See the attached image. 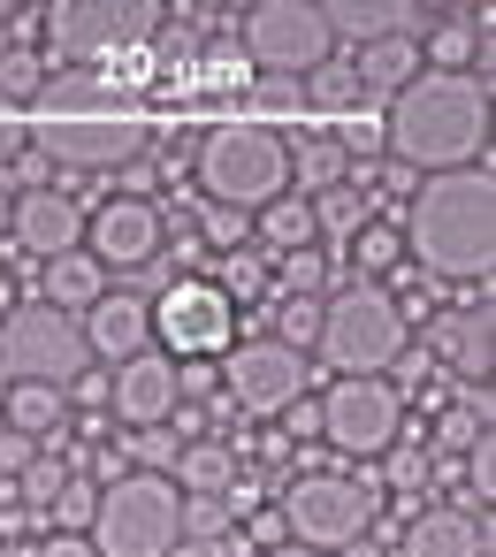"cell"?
<instances>
[{"mask_svg": "<svg viewBox=\"0 0 496 557\" xmlns=\"http://www.w3.org/2000/svg\"><path fill=\"white\" fill-rule=\"evenodd\" d=\"M108 405H115V420H131V428H161V420H176V359H169V351H138V359H123L115 382H108Z\"/></svg>", "mask_w": 496, "mask_h": 557, "instance_id": "cell-15", "label": "cell"}, {"mask_svg": "<svg viewBox=\"0 0 496 557\" xmlns=\"http://www.w3.org/2000/svg\"><path fill=\"white\" fill-rule=\"evenodd\" d=\"M260 557H321V549H298V542H275V549H260Z\"/></svg>", "mask_w": 496, "mask_h": 557, "instance_id": "cell-45", "label": "cell"}, {"mask_svg": "<svg viewBox=\"0 0 496 557\" xmlns=\"http://www.w3.org/2000/svg\"><path fill=\"white\" fill-rule=\"evenodd\" d=\"M290 428H298V435H321V405L298 397V405H290Z\"/></svg>", "mask_w": 496, "mask_h": 557, "instance_id": "cell-44", "label": "cell"}, {"mask_svg": "<svg viewBox=\"0 0 496 557\" xmlns=\"http://www.w3.org/2000/svg\"><path fill=\"white\" fill-rule=\"evenodd\" d=\"M32 458H39V443H32V435H16V428H0V473H24Z\"/></svg>", "mask_w": 496, "mask_h": 557, "instance_id": "cell-41", "label": "cell"}, {"mask_svg": "<svg viewBox=\"0 0 496 557\" xmlns=\"http://www.w3.org/2000/svg\"><path fill=\"white\" fill-rule=\"evenodd\" d=\"M85 329H77V313H54L47 298H32V306H16L9 321H0V374L9 382H39V389H62V382H77L85 374Z\"/></svg>", "mask_w": 496, "mask_h": 557, "instance_id": "cell-8", "label": "cell"}, {"mask_svg": "<svg viewBox=\"0 0 496 557\" xmlns=\"http://www.w3.org/2000/svg\"><path fill=\"white\" fill-rule=\"evenodd\" d=\"M405 237H412V252H420L427 275H443V283H488V260H496V184H488V161L427 176L420 199H412V214H405Z\"/></svg>", "mask_w": 496, "mask_h": 557, "instance_id": "cell-2", "label": "cell"}, {"mask_svg": "<svg viewBox=\"0 0 496 557\" xmlns=\"http://www.w3.org/2000/svg\"><path fill=\"white\" fill-rule=\"evenodd\" d=\"M466 481H473V496H481V504L496 496V443H488V435L466 450Z\"/></svg>", "mask_w": 496, "mask_h": 557, "instance_id": "cell-37", "label": "cell"}, {"mask_svg": "<svg viewBox=\"0 0 496 557\" xmlns=\"http://www.w3.org/2000/svg\"><path fill=\"white\" fill-rule=\"evenodd\" d=\"M214 290H222L230 306H252V298H268V268H260L252 252H222V260H214Z\"/></svg>", "mask_w": 496, "mask_h": 557, "instance_id": "cell-28", "label": "cell"}, {"mask_svg": "<svg viewBox=\"0 0 496 557\" xmlns=\"http://www.w3.org/2000/svg\"><path fill=\"white\" fill-rule=\"evenodd\" d=\"M374 511H382V496H374V481H351V473H306V481H290V496H283V527H290V542L298 549H344V542H367V527H374Z\"/></svg>", "mask_w": 496, "mask_h": 557, "instance_id": "cell-7", "label": "cell"}, {"mask_svg": "<svg viewBox=\"0 0 496 557\" xmlns=\"http://www.w3.org/2000/svg\"><path fill=\"white\" fill-rule=\"evenodd\" d=\"M62 481H70V473H62V466H54V458H32V466H24V496H32V504H39V511H47V504H54V488H62Z\"/></svg>", "mask_w": 496, "mask_h": 557, "instance_id": "cell-38", "label": "cell"}, {"mask_svg": "<svg viewBox=\"0 0 496 557\" xmlns=\"http://www.w3.org/2000/svg\"><path fill=\"white\" fill-rule=\"evenodd\" d=\"M382 146L397 153V169H427V176L481 169L488 161V77L420 70L405 92H389Z\"/></svg>", "mask_w": 496, "mask_h": 557, "instance_id": "cell-1", "label": "cell"}, {"mask_svg": "<svg viewBox=\"0 0 496 557\" xmlns=\"http://www.w3.org/2000/svg\"><path fill=\"white\" fill-rule=\"evenodd\" d=\"M32 153L62 161V169H123L146 153V115H131L115 100H54L32 131Z\"/></svg>", "mask_w": 496, "mask_h": 557, "instance_id": "cell-6", "label": "cell"}, {"mask_svg": "<svg viewBox=\"0 0 496 557\" xmlns=\"http://www.w3.org/2000/svg\"><path fill=\"white\" fill-rule=\"evenodd\" d=\"M146 313H153V336L169 344L176 367H184V359H214V351H230V336H237V306H230L207 275L169 283Z\"/></svg>", "mask_w": 496, "mask_h": 557, "instance_id": "cell-11", "label": "cell"}, {"mask_svg": "<svg viewBox=\"0 0 496 557\" xmlns=\"http://www.w3.org/2000/svg\"><path fill=\"white\" fill-rule=\"evenodd\" d=\"M245 214H230V207H199V245L207 252H245Z\"/></svg>", "mask_w": 496, "mask_h": 557, "instance_id": "cell-32", "label": "cell"}, {"mask_svg": "<svg viewBox=\"0 0 496 557\" xmlns=\"http://www.w3.org/2000/svg\"><path fill=\"white\" fill-rule=\"evenodd\" d=\"M131 450L146 458V473H161V466H176V450H184V443H176L169 428H138V443H131Z\"/></svg>", "mask_w": 496, "mask_h": 557, "instance_id": "cell-36", "label": "cell"}, {"mask_svg": "<svg viewBox=\"0 0 496 557\" xmlns=\"http://www.w3.org/2000/svg\"><path fill=\"white\" fill-rule=\"evenodd\" d=\"M344 169H351L344 138H298V153H290L298 199H321V191H336V184H344Z\"/></svg>", "mask_w": 496, "mask_h": 557, "instance_id": "cell-25", "label": "cell"}, {"mask_svg": "<svg viewBox=\"0 0 496 557\" xmlns=\"http://www.w3.org/2000/svg\"><path fill=\"white\" fill-rule=\"evenodd\" d=\"M405 412H397V389L389 382H367V374H344L321 389V443L344 450V458H382L397 443Z\"/></svg>", "mask_w": 496, "mask_h": 557, "instance_id": "cell-12", "label": "cell"}, {"mask_svg": "<svg viewBox=\"0 0 496 557\" xmlns=\"http://www.w3.org/2000/svg\"><path fill=\"white\" fill-rule=\"evenodd\" d=\"M412 443H420V435H412ZM412 443H389V473H397L405 488H412V481H420V466H427V458H420Z\"/></svg>", "mask_w": 496, "mask_h": 557, "instance_id": "cell-42", "label": "cell"}, {"mask_svg": "<svg viewBox=\"0 0 496 557\" xmlns=\"http://www.w3.org/2000/svg\"><path fill=\"white\" fill-rule=\"evenodd\" d=\"M85 237H92L85 260H100V268H146L153 245H161V214H153L146 199H108V207L85 222Z\"/></svg>", "mask_w": 496, "mask_h": 557, "instance_id": "cell-16", "label": "cell"}, {"mask_svg": "<svg viewBox=\"0 0 496 557\" xmlns=\"http://www.w3.org/2000/svg\"><path fill=\"white\" fill-rule=\"evenodd\" d=\"M328 24H321V0H260L245 9V62L275 70V77H313L328 70Z\"/></svg>", "mask_w": 496, "mask_h": 557, "instance_id": "cell-10", "label": "cell"}, {"mask_svg": "<svg viewBox=\"0 0 496 557\" xmlns=\"http://www.w3.org/2000/svg\"><path fill=\"white\" fill-rule=\"evenodd\" d=\"M39 557H92V542H85V534H47Z\"/></svg>", "mask_w": 496, "mask_h": 557, "instance_id": "cell-43", "label": "cell"}, {"mask_svg": "<svg viewBox=\"0 0 496 557\" xmlns=\"http://www.w3.org/2000/svg\"><path fill=\"white\" fill-rule=\"evenodd\" d=\"M260 237H268V252L283 260V252H313V207L306 199H275V207H260Z\"/></svg>", "mask_w": 496, "mask_h": 557, "instance_id": "cell-26", "label": "cell"}, {"mask_svg": "<svg viewBox=\"0 0 496 557\" xmlns=\"http://www.w3.org/2000/svg\"><path fill=\"white\" fill-rule=\"evenodd\" d=\"M0 412H9V428L16 435H54L62 428V412H70V397L62 389H39V382H9V389H0Z\"/></svg>", "mask_w": 496, "mask_h": 557, "instance_id": "cell-23", "label": "cell"}, {"mask_svg": "<svg viewBox=\"0 0 496 557\" xmlns=\"http://www.w3.org/2000/svg\"><path fill=\"white\" fill-rule=\"evenodd\" d=\"M169 481H176V496H222L237 481V450L230 443H184Z\"/></svg>", "mask_w": 496, "mask_h": 557, "instance_id": "cell-22", "label": "cell"}, {"mask_svg": "<svg viewBox=\"0 0 496 557\" xmlns=\"http://www.w3.org/2000/svg\"><path fill=\"white\" fill-rule=\"evenodd\" d=\"M0 230H9V191H0Z\"/></svg>", "mask_w": 496, "mask_h": 557, "instance_id": "cell-46", "label": "cell"}, {"mask_svg": "<svg viewBox=\"0 0 496 557\" xmlns=\"http://www.w3.org/2000/svg\"><path fill=\"white\" fill-rule=\"evenodd\" d=\"M39 92V54H0V108Z\"/></svg>", "mask_w": 496, "mask_h": 557, "instance_id": "cell-35", "label": "cell"}, {"mask_svg": "<svg viewBox=\"0 0 496 557\" xmlns=\"http://www.w3.org/2000/svg\"><path fill=\"white\" fill-rule=\"evenodd\" d=\"M199 191H207V207H230V214L275 207L290 191V146H283V131H268V123H222L199 146Z\"/></svg>", "mask_w": 496, "mask_h": 557, "instance_id": "cell-3", "label": "cell"}, {"mask_svg": "<svg viewBox=\"0 0 496 557\" xmlns=\"http://www.w3.org/2000/svg\"><path fill=\"white\" fill-rule=\"evenodd\" d=\"M427 351H435V359H450L466 382H488V306L427 313Z\"/></svg>", "mask_w": 496, "mask_h": 557, "instance_id": "cell-20", "label": "cell"}, {"mask_svg": "<svg viewBox=\"0 0 496 557\" xmlns=\"http://www.w3.org/2000/svg\"><path fill=\"white\" fill-rule=\"evenodd\" d=\"M92 557H169L184 542V496L169 473H123L100 488V511L85 527Z\"/></svg>", "mask_w": 496, "mask_h": 557, "instance_id": "cell-5", "label": "cell"}, {"mask_svg": "<svg viewBox=\"0 0 496 557\" xmlns=\"http://www.w3.org/2000/svg\"><path fill=\"white\" fill-rule=\"evenodd\" d=\"M184 534H199V542L230 534V504L222 496H184Z\"/></svg>", "mask_w": 496, "mask_h": 557, "instance_id": "cell-34", "label": "cell"}, {"mask_svg": "<svg viewBox=\"0 0 496 557\" xmlns=\"http://www.w3.org/2000/svg\"><path fill=\"white\" fill-rule=\"evenodd\" d=\"M32 153V131H24V115L16 108H0V169H16Z\"/></svg>", "mask_w": 496, "mask_h": 557, "instance_id": "cell-39", "label": "cell"}, {"mask_svg": "<svg viewBox=\"0 0 496 557\" xmlns=\"http://www.w3.org/2000/svg\"><path fill=\"white\" fill-rule=\"evenodd\" d=\"M351 260L367 268L359 283H374V275H389V268H397V230H382V222H367V230L351 237Z\"/></svg>", "mask_w": 496, "mask_h": 557, "instance_id": "cell-31", "label": "cell"}, {"mask_svg": "<svg viewBox=\"0 0 496 557\" xmlns=\"http://www.w3.org/2000/svg\"><path fill=\"white\" fill-rule=\"evenodd\" d=\"M321 275H328V268H321V252H283V260H275L283 298H313V290H321Z\"/></svg>", "mask_w": 496, "mask_h": 557, "instance_id": "cell-33", "label": "cell"}, {"mask_svg": "<svg viewBox=\"0 0 496 557\" xmlns=\"http://www.w3.org/2000/svg\"><path fill=\"white\" fill-rule=\"evenodd\" d=\"M313 77H321V85H313L321 108H351V100H359V77H351V70H313Z\"/></svg>", "mask_w": 496, "mask_h": 557, "instance_id": "cell-40", "label": "cell"}, {"mask_svg": "<svg viewBox=\"0 0 496 557\" xmlns=\"http://www.w3.org/2000/svg\"><path fill=\"white\" fill-rule=\"evenodd\" d=\"M359 92H405L420 77V47L412 39H382V47H359Z\"/></svg>", "mask_w": 496, "mask_h": 557, "instance_id": "cell-24", "label": "cell"}, {"mask_svg": "<svg viewBox=\"0 0 496 557\" xmlns=\"http://www.w3.org/2000/svg\"><path fill=\"white\" fill-rule=\"evenodd\" d=\"M39 298H47L54 313H85V306H100V298H108V268H100V260H85V252H62V260H47Z\"/></svg>", "mask_w": 496, "mask_h": 557, "instance_id": "cell-21", "label": "cell"}, {"mask_svg": "<svg viewBox=\"0 0 496 557\" xmlns=\"http://www.w3.org/2000/svg\"><path fill=\"white\" fill-rule=\"evenodd\" d=\"M47 24V62H115L138 39H153L161 9L146 0H62V9H39Z\"/></svg>", "mask_w": 496, "mask_h": 557, "instance_id": "cell-9", "label": "cell"}, {"mask_svg": "<svg viewBox=\"0 0 496 557\" xmlns=\"http://www.w3.org/2000/svg\"><path fill=\"white\" fill-rule=\"evenodd\" d=\"M268 313H275V344H290V351H306L321 336V298H275Z\"/></svg>", "mask_w": 496, "mask_h": 557, "instance_id": "cell-30", "label": "cell"}, {"mask_svg": "<svg viewBox=\"0 0 496 557\" xmlns=\"http://www.w3.org/2000/svg\"><path fill=\"white\" fill-rule=\"evenodd\" d=\"M321 24H328V39L382 47V39H412L420 9H412V0H321Z\"/></svg>", "mask_w": 496, "mask_h": 557, "instance_id": "cell-18", "label": "cell"}, {"mask_svg": "<svg viewBox=\"0 0 496 557\" xmlns=\"http://www.w3.org/2000/svg\"><path fill=\"white\" fill-rule=\"evenodd\" d=\"M9 237H16V252H32V260L47 268V260L77 252V237H85V207L62 199L54 184H47V191H16V199H9Z\"/></svg>", "mask_w": 496, "mask_h": 557, "instance_id": "cell-14", "label": "cell"}, {"mask_svg": "<svg viewBox=\"0 0 496 557\" xmlns=\"http://www.w3.org/2000/svg\"><path fill=\"white\" fill-rule=\"evenodd\" d=\"M405 336H412V321H405L397 290H382V283H344L336 298H321V336H313V351H321L336 374H367V382H374L382 367H397Z\"/></svg>", "mask_w": 496, "mask_h": 557, "instance_id": "cell-4", "label": "cell"}, {"mask_svg": "<svg viewBox=\"0 0 496 557\" xmlns=\"http://www.w3.org/2000/svg\"><path fill=\"white\" fill-rule=\"evenodd\" d=\"M306 207H313V230H328V237H344V245L367 230V199H359L351 184H336V191H321V199H306Z\"/></svg>", "mask_w": 496, "mask_h": 557, "instance_id": "cell-27", "label": "cell"}, {"mask_svg": "<svg viewBox=\"0 0 496 557\" xmlns=\"http://www.w3.org/2000/svg\"><path fill=\"white\" fill-rule=\"evenodd\" d=\"M222 382H230V405L237 412H290L313 374H306V351H290L275 336H245V344H230Z\"/></svg>", "mask_w": 496, "mask_h": 557, "instance_id": "cell-13", "label": "cell"}, {"mask_svg": "<svg viewBox=\"0 0 496 557\" xmlns=\"http://www.w3.org/2000/svg\"><path fill=\"white\" fill-rule=\"evenodd\" d=\"M481 549H488V527L466 504L412 511V527H405V557H481Z\"/></svg>", "mask_w": 496, "mask_h": 557, "instance_id": "cell-19", "label": "cell"}, {"mask_svg": "<svg viewBox=\"0 0 496 557\" xmlns=\"http://www.w3.org/2000/svg\"><path fill=\"white\" fill-rule=\"evenodd\" d=\"M92 511H100V481H62L54 488V504H47V519H54V534H85L92 527Z\"/></svg>", "mask_w": 496, "mask_h": 557, "instance_id": "cell-29", "label": "cell"}, {"mask_svg": "<svg viewBox=\"0 0 496 557\" xmlns=\"http://www.w3.org/2000/svg\"><path fill=\"white\" fill-rule=\"evenodd\" d=\"M77 329H85V351H92V359H115V367H123V359H138V351H146L153 313H146V298H131V290H108L100 306H85V321H77Z\"/></svg>", "mask_w": 496, "mask_h": 557, "instance_id": "cell-17", "label": "cell"}]
</instances>
